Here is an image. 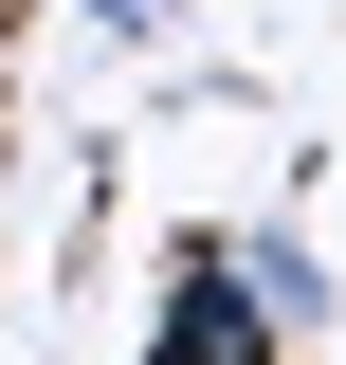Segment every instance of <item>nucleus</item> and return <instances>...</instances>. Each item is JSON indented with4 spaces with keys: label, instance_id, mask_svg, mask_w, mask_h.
Masks as SVG:
<instances>
[{
    "label": "nucleus",
    "instance_id": "nucleus-1",
    "mask_svg": "<svg viewBox=\"0 0 346 365\" xmlns=\"http://www.w3.org/2000/svg\"><path fill=\"white\" fill-rule=\"evenodd\" d=\"M146 365H273V329H256V292H237V256H219V237H182V256H164Z\"/></svg>",
    "mask_w": 346,
    "mask_h": 365
},
{
    "label": "nucleus",
    "instance_id": "nucleus-2",
    "mask_svg": "<svg viewBox=\"0 0 346 365\" xmlns=\"http://www.w3.org/2000/svg\"><path fill=\"white\" fill-rule=\"evenodd\" d=\"M219 256H237V292H256V329H273V347H292V329H328V311H346V292H328V256H310L292 220H237V237H219Z\"/></svg>",
    "mask_w": 346,
    "mask_h": 365
},
{
    "label": "nucleus",
    "instance_id": "nucleus-3",
    "mask_svg": "<svg viewBox=\"0 0 346 365\" xmlns=\"http://www.w3.org/2000/svg\"><path fill=\"white\" fill-rule=\"evenodd\" d=\"M164 19H182V0H91V37H164Z\"/></svg>",
    "mask_w": 346,
    "mask_h": 365
},
{
    "label": "nucleus",
    "instance_id": "nucleus-4",
    "mask_svg": "<svg viewBox=\"0 0 346 365\" xmlns=\"http://www.w3.org/2000/svg\"><path fill=\"white\" fill-rule=\"evenodd\" d=\"M0 19H19V0H0Z\"/></svg>",
    "mask_w": 346,
    "mask_h": 365
}]
</instances>
